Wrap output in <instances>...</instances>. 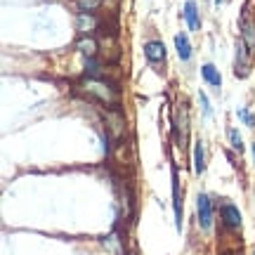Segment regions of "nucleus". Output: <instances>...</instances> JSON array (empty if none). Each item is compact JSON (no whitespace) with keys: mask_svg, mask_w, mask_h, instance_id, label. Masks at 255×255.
<instances>
[{"mask_svg":"<svg viewBox=\"0 0 255 255\" xmlns=\"http://www.w3.org/2000/svg\"><path fill=\"white\" fill-rule=\"evenodd\" d=\"M206 170V158H203V144L199 142H194V173L201 175Z\"/></svg>","mask_w":255,"mask_h":255,"instance_id":"12","label":"nucleus"},{"mask_svg":"<svg viewBox=\"0 0 255 255\" xmlns=\"http://www.w3.org/2000/svg\"><path fill=\"white\" fill-rule=\"evenodd\" d=\"M83 90L88 92V95H92L95 100H100L102 104H107V107H119V102H121V95L119 90L111 85V83L107 81H100V78H85L81 85Z\"/></svg>","mask_w":255,"mask_h":255,"instance_id":"1","label":"nucleus"},{"mask_svg":"<svg viewBox=\"0 0 255 255\" xmlns=\"http://www.w3.org/2000/svg\"><path fill=\"white\" fill-rule=\"evenodd\" d=\"M222 220H225V225H227L229 229L241 227V213H239V208L232 206V203H225V206H222Z\"/></svg>","mask_w":255,"mask_h":255,"instance_id":"5","label":"nucleus"},{"mask_svg":"<svg viewBox=\"0 0 255 255\" xmlns=\"http://www.w3.org/2000/svg\"><path fill=\"white\" fill-rule=\"evenodd\" d=\"M248 47L244 45V40L237 45V73L239 76H246L248 73Z\"/></svg>","mask_w":255,"mask_h":255,"instance_id":"9","label":"nucleus"},{"mask_svg":"<svg viewBox=\"0 0 255 255\" xmlns=\"http://www.w3.org/2000/svg\"><path fill=\"white\" fill-rule=\"evenodd\" d=\"M144 57L151 64L165 59V47H163V43H158V40H149V43L144 45Z\"/></svg>","mask_w":255,"mask_h":255,"instance_id":"6","label":"nucleus"},{"mask_svg":"<svg viewBox=\"0 0 255 255\" xmlns=\"http://www.w3.org/2000/svg\"><path fill=\"white\" fill-rule=\"evenodd\" d=\"M76 47L81 50L83 55L92 57L95 52H97V40H95V38H90V36H85V38H81V40L76 43Z\"/></svg>","mask_w":255,"mask_h":255,"instance_id":"13","label":"nucleus"},{"mask_svg":"<svg viewBox=\"0 0 255 255\" xmlns=\"http://www.w3.org/2000/svg\"><path fill=\"white\" fill-rule=\"evenodd\" d=\"M184 19H187V24H189L191 31H196V28L201 26L199 9H196V2H194V0H187V5H184Z\"/></svg>","mask_w":255,"mask_h":255,"instance_id":"8","label":"nucleus"},{"mask_svg":"<svg viewBox=\"0 0 255 255\" xmlns=\"http://www.w3.org/2000/svg\"><path fill=\"white\" fill-rule=\"evenodd\" d=\"M253 255H255V253H253Z\"/></svg>","mask_w":255,"mask_h":255,"instance_id":"20","label":"nucleus"},{"mask_svg":"<svg viewBox=\"0 0 255 255\" xmlns=\"http://www.w3.org/2000/svg\"><path fill=\"white\" fill-rule=\"evenodd\" d=\"M215 2H220V0H215Z\"/></svg>","mask_w":255,"mask_h":255,"instance_id":"19","label":"nucleus"},{"mask_svg":"<svg viewBox=\"0 0 255 255\" xmlns=\"http://www.w3.org/2000/svg\"><path fill=\"white\" fill-rule=\"evenodd\" d=\"M199 102H201V107H203V114H206V116H210V104H208V97H206L203 92H199Z\"/></svg>","mask_w":255,"mask_h":255,"instance_id":"17","label":"nucleus"},{"mask_svg":"<svg viewBox=\"0 0 255 255\" xmlns=\"http://www.w3.org/2000/svg\"><path fill=\"white\" fill-rule=\"evenodd\" d=\"M175 50H177V57H180L182 62H189V59H191L189 38L184 36V33H177V36H175Z\"/></svg>","mask_w":255,"mask_h":255,"instance_id":"7","label":"nucleus"},{"mask_svg":"<svg viewBox=\"0 0 255 255\" xmlns=\"http://www.w3.org/2000/svg\"><path fill=\"white\" fill-rule=\"evenodd\" d=\"M253 158H255V144H253Z\"/></svg>","mask_w":255,"mask_h":255,"instance_id":"18","label":"nucleus"},{"mask_svg":"<svg viewBox=\"0 0 255 255\" xmlns=\"http://www.w3.org/2000/svg\"><path fill=\"white\" fill-rule=\"evenodd\" d=\"M229 139H232V149L244 151V142H241V135H239L237 130H229Z\"/></svg>","mask_w":255,"mask_h":255,"instance_id":"14","label":"nucleus"},{"mask_svg":"<svg viewBox=\"0 0 255 255\" xmlns=\"http://www.w3.org/2000/svg\"><path fill=\"white\" fill-rule=\"evenodd\" d=\"M104 119H107V126H109L111 135L116 137V139H121L123 132H126V119H123V114L119 109H111L104 114Z\"/></svg>","mask_w":255,"mask_h":255,"instance_id":"4","label":"nucleus"},{"mask_svg":"<svg viewBox=\"0 0 255 255\" xmlns=\"http://www.w3.org/2000/svg\"><path fill=\"white\" fill-rule=\"evenodd\" d=\"M196 213H199V225L203 232H208L210 225H213V203L206 194H199L196 199Z\"/></svg>","mask_w":255,"mask_h":255,"instance_id":"2","label":"nucleus"},{"mask_svg":"<svg viewBox=\"0 0 255 255\" xmlns=\"http://www.w3.org/2000/svg\"><path fill=\"white\" fill-rule=\"evenodd\" d=\"M241 40H244V45L248 47V52L253 55L255 52V26H253L251 14H248V7L244 9V14H241Z\"/></svg>","mask_w":255,"mask_h":255,"instance_id":"3","label":"nucleus"},{"mask_svg":"<svg viewBox=\"0 0 255 255\" xmlns=\"http://www.w3.org/2000/svg\"><path fill=\"white\" fill-rule=\"evenodd\" d=\"M76 26H78L81 33H92V31L97 28V19L92 17L90 12H81L78 19H76Z\"/></svg>","mask_w":255,"mask_h":255,"instance_id":"10","label":"nucleus"},{"mask_svg":"<svg viewBox=\"0 0 255 255\" xmlns=\"http://www.w3.org/2000/svg\"><path fill=\"white\" fill-rule=\"evenodd\" d=\"M201 73H203V78H206V83H210L213 88H218L222 85V78H220V71L213 66V64H203V69H201Z\"/></svg>","mask_w":255,"mask_h":255,"instance_id":"11","label":"nucleus"},{"mask_svg":"<svg viewBox=\"0 0 255 255\" xmlns=\"http://www.w3.org/2000/svg\"><path fill=\"white\" fill-rule=\"evenodd\" d=\"M237 116H239V119H241V121H244L246 126H255V119H253V116H251V114H248L246 109H239V111H237Z\"/></svg>","mask_w":255,"mask_h":255,"instance_id":"16","label":"nucleus"},{"mask_svg":"<svg viewBox=\"0 0 255 255\" xmlns=\"http://www.w3.org/2000/svg\"><path fill=\"white\" fill-rule=\"evenodd\" d=\"M100 5V0H78V7H81V12H90V9H95Z\"/></svg>","mask_w":255,"mask_h":255,"instance_id":"15","label":"nucleus"}]
</instances>
